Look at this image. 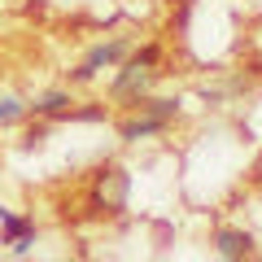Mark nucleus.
Segmentation results:
<instances>
[{
    "label": "nucleus",
    "mask_w": 262,
    "mask_h": 262,
    "mask_svg": "<svg viewBox=\"0 0 262 262\" xmlns=\"http://www.w3.org/2000/svg\"><path fill=\"white\" fill-rule=\"evenodd\" d=\"M210 245H214V253L223 262H245L253 253V236L245 232V227H219V232L210 236Z\"/></svg>",
    "instance_id": "nucleus-3"
},
{
    "label": "nucleus",
    "mask_w": 262,
    "mask_h": 262,
    "mask_svg": "<svg viewBox=\"0 0 262 262\" xmlns=\"http://www.w3.org/2000/svg\"><path fill=\"white\" fill-rule=\"evenodd\" d=\"M149 83H153V70H136V66H122L118 70V79H114V88H110V96L114 101H144V92H149Z\"/></svg>",
    "instance_id": "nucleus-4"
},
{
    "label": "nucleus",
    "mask_w": 262,
    "mask_h": 262,
    "mask_svg": "<svg viewBox=\"0 0 262 262\" xmlns=\"http://www.w3.org/2000/svg\"><path fill=\"white\" fill-rule=\"evenodd\" d=\"M66 118H79V122H105V105H88V110H70Z\"/></svg>",
    "instance_id": "nucleus-10"
},
{
    "label": "nucleus",
    "mask_w": 262,
    "mask_h": 262,
    "mask_svg": "<svg viewBox=\"0 0 262 262\" xmlns=\"http://www.w3.org/2000/svg\"><path fill=\"white\" fill-rule=\"evenodd\" d=\"M122 53H127V39H105V44H92V53H88V57H83V66L75 70V83H88V79H96L105 66L122 61Z\"/></svg>",
    "instance_id": "nucleus-1"
},
{
    "label": "nucleus",
    "mask_w": 262,
    "mask_h": 262,
    "mask_svg": "<svg viewBox=\"0 0 262 262\" xmlns=\"http://www.w3.org/2000/svg\"><path fill=\"white\" fill-rule=\"evenodd\" d=\"M31 114V105L22 101V96H13V92H0V127H13V122H22Z\"/></svg>",
    "instance_id": "nucleus-7"
},
{
    "label": "nucleus",
    "mask_w": 262,
    "mask_h": 262,
    "mask_svg": "<svg viewBox=\"0 0 262 262\" xmlns=\"http://www.w3.org/2000/svg\"><path fill=\"white\" fill-rule=\"evenodd\" d=\"M136 110L153 114V118H162V122H175L179 105H175V101H166V96H144V101H136Z\"/></svg>",
    "instance_id": "nucleus-8"
},
{
    "label": "nucleus",
    "mask_w": 262,
    "mask_h": 262,
    "mask_svg": "<svg viewBox=\"0 0 262 262\" xmlns=\"http://www.w3.org/2000/svg\"><path fill=\"white\" fill-rule=\"evenodd\" d=\"M158 61H162V48H158V44H144V48H136V53H131L127 66H136V70H153Z\"/></svg>",
    "instance_id": "nucleus-9"
},
{
    "label": "nucleus",
    "mask_w": 262,
    "mask_h": 262,
    "mask_svg": "<svg viewBox=\"0 0 262 262\" xmlns=\"http://www.w3.org/2000/svg\"><path fill=\"white\" fill-rule=\"evenodd\" d=\"M0 236H5V245H9L13 253H31V245H35V219L0 210Z\"/></svg>",
    "instance_id": "nucleus-2"
},
{
    "label": "nucleus",
    "mask_w": 262,
    "mask_h": 262,
    "mask_svg": "<svg viewBox=\"0 0 262 262\" xmlns=\"http://www.w3.org/2000/svg\"><path fill=\"white\" fill-rule=\"evenodd\" d=\"M31 110H35L39 118H66V114L75 110V101H70V92H61V88H57V92L35 96V101H31Z\"/></svg>",
    "instance_id": "nucleus-6"
},
{
    "label": "nucleus",
    "mask_w": 262,
    "mask_h": 262,
    "mask_svg": "<svg viewBox=\"0 0 262 262\" xmlns=\"http://www.w3.org/2000/svg\"><path fill=\"white\" fill-rule=\"evenodd\" d=\"M170 127V122H162V118H153V114H136V118H127V122H122V140H127V144H140V140H149V136H162V131H166Z\"/></svg>",
    "instance_id": "nucleus-5"
}]
</instances>
